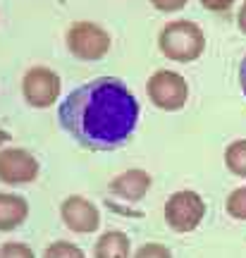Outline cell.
Segmentation results:
<instances>
[{
    "label": "cell",
    "instance_id": "1",
    "mask_svg": "<svg viewBox=\"0 0 246 258\" xmlns=\"http://www.w3.org/2000/svg\"><path fill=\"white\" fill-rule=\"evenodd\" d=\"M57 120L82 146L112 151L134 134L139 101L122 79L100 77L65 96L57 108Z\"/></svg>",
    "mask_w": 246,
    "mask_h": 258
},
{
    "label": "cell",
    "instance_id": "2",
    "mask_svg": "<svg viewBox=\"0 0 246 258\" xmlns=\"http://www.w3.org/2000/svg\"><path fill=\"white\" fill-rule=\"evenodd\" d=\"M158 48L167 60L174 62H194L206 50V34L196 22L174 19L167 22L158 34Z\"/></svg>",
    "mask_w": 246,
    "mask_h": 258
},
{
    "label": "cell",
    "instance_id": "3",
    "mask_svg": "<svg viewBox=\"0 0 246 258\" xmlns=\"http://www.w3.org/2000/svg\"><path fill=\"white\" fill-rule=\"evenodd\" d=\"M146 96L160 110H182L184 103L189 101V84L182 74L172 72V70H158L148 77Z\"/></svg>",
    "mask_w": 246,
    "mask_h": 258
},
{
    "label": "cell",
    "instance_id": "4",
    "mask_svg": "<svg viewBox=\"0 0 246 258\" xmlns=\"http://www.w3.org/2000/svg\"><path fill=\"white\" fill-rule=\"evenodd\" d=\"M203 215H206V201L201 194L192 191V189L174 191L165 201V222L174 232H182V234L194 232L201 225Z\"/></svg>",
    "mask_w": 246,
    "mask_h": 258
},
{
    "label": "cell",
    "instance_id": "5",
    "mask_svg": "<svg viewBox=\"0 0 246 258\" xmlns=\"http://www.w3.org/2000/svg\"><path fill=\"white\" fill-rule=\"evenodd\" d=\"M67 48L77 60H100L110 50V34L96 22H74L67 29Z\"/></svg>",
    "mask_w": 246,
    "mask_h": 258
},
{
    "label": "cell",
    "instance_id": "6",
    "mask_svg": "<svg viewBox=\"0 0 246 258\" xmlns=\"http://www.w3.org/2000/svg\"><path fill=\"white\" fill-rule=\"evenodd\" d=\"M63 91V82H60V74L50 70V67H43V64H36L24 72L22 77V96L24 101L31 105V108H50L57 96Z\"/></svg>",
    "mask_w": 246,
    "mask_h": 258
},
{
    "label": "cell",
    "instance_id": "7",
    "mask_svg": "<svg viewBox=\"0 0 246 258\" xmlns=\"http://www.w3.org/2000/svg\"><path fill=\"white\" fill-rule=\"evenodd\" d=\"M41 172L36 156L27 148H0V182L10 186L31 184Z\"/></svg>",
    "mask_w": 246,
    "mask_h": 258
},
{
    "label": "cell",
    "instance_id": "8",
    "mask_svg": "<svg viewBox=\"0 0 246 258\" xmlns=\"http://www.w3.org/2000/svg\"><path fill=\"white\" fill-rule=\"evenodd\" d=\"M60 218H63L65 227L70 232H77V234H89V232H96L100 225V213L98 206L93 201H89L86 196H67L60 206Z\"/></svg>",
    "mask_w": 246,
    "mask_h": 258
},
{
    "label": "cell",
    "instance_id": "9",
    "mask_svg": "<svg viewBox=\"0 0 246 258\" xmlns=\"http://www.w3.org/2000/svg\"><path fill=\"white\" fill-rule=\"evenodd\" d=\"M148 189H151V175L139 167L119 172L110 182V191L122 201H141L148 194Z\"/></svg>",
    "mask_w": 246,
    "mask_h": 258
},
{
    "label": "cell",
    "instance_id": "10",
    "mask_svg": "<svg viewBox=\"0 0 246 258\" xmlns=\"http://www.w3.org/2000/svg\"><path fill=\"white\" fill-rule=\"evenodd\" d=\"M29 218V203L24 196L0 191V232H12Z\"/></svg>",
    "mask_w": 246,
    "mask_h": 258
},
{
    "label": "cell",
    "instance_id": "11",
    "mask_svg": "<svg viewBox=\"0 0 246 258\" xmlns=\"http://www.w3.org/2000/svg\"><path fill=\"white\" fill-rule=\"evenodd\" d=\"M93 258H132V241L125 232H103L93 244Z\"/></svg>",
    "mask_w": 246,
    "mask_h": 258
},
{
    "label": "cell",
    "instance_id": "12",
    "mask_svg": "<svg viewBox=\"0 0 246 258\" xmlns=\"http://www.w3.org/2000/svg\"><path fill=\"white\" fill-rule=\"evenodd\" d=\"M225 165L232 175L246 177V139H234L225 148Z\"/></svg>",
    "mask_w": 246,
    "mask_h": 258
},
{
    "label": "cell",
    "instance_id": "13",
    "mask_svg": "<svg viewBox=\"0 0 246 258\" xmlns=\"http://www.w3.org/2000/svg\"><path fill=\"white\" fill-rule=\"evenodd\" d=\"M225 211L234 220H246V186H237L234 191H229L225 201Z\"/></svg>",
    "mask_w": 246,
    "mask_h": 258
},
{
    "label": "cell",
    "instance_id": "14",
    "mask_svg": "<svg viewBox=\"0 0 246 258\" xmlns=\"http://www.w3.org/2000/svg\"><path fill=\"white\" fill-rule=\"evenodd\" d=\"M43 258H86V253H84L77 244H72V241L60 239V241H53V244L43 251Z\"/></svg>",
    "mask_w": 246,
    "mask_h": 258
},
{
    "label": "cell",
    "instance_id": "15",
    "mask_svg": "<svg viewBox=\"0 0 246 258\" xmlns=\"http://www.w3.org/2000/svg\"><path fill=\"white\" fill-rule=\"evenodd\" d=\"M0 258H36L24 241H5L0 246Z\"/></svg>",
    "mask_w": 246,
    "mask_h": 258
},
{
    "label": "cell",
    "instance_id": "16",
    "mask_svg": "<svg viewBox=\"0 0 246 258\" xmlns=\"http://www.w3.org/2000/svg\"><path fill=\"white\" fill-rule=\"evenodd\" d=\"M132 258H172V253L163 244H144Z\"/></svg>",
    "mask_w": 246,
    "mask_h": 258
},
{
    "label": "cell",
    "instance_id": "17",
    "mask_svg": "<svg viewBox=\"0 0 246 258\" xmlns=\"http://www.w3.org/2000/svg\"><path fill=\"white\" fill-rule=\"evenodd\" d=\"M189 0H151V5L155 10H160V12H177V10H182Z\"/></svg>",
    "mask_w": 246,
    "mask_h": 258
},
{
    "label": "cell",
    "instance_id": "18",
    "mask_svg": "<svg viewBox=\"0 0 246 258\" xmlns=\"http://www.w3.org/2000/svg\"><path fill=\"white\" fill-rule=\"evenodd\" d=\"M237 0H201V5L210 12H227L232 5H234Z\"/></svg>",
    "mask_w": 246,
    "mask_h": 258
},
{
    "label": "cell",
    "instance_id": "19",
    "mask_svg": "<svg viewBox=\"0 0 246 258\" xmlns=\"http://www.w3.org/2000/svg\"><path fill=\"white\" fill-rule=\"evenodd\" d=\"M237 24H239V29H241V34H246V0L241 3V10H239Z\"/></svg>",
    "mask_w": 246,
    "mask_h": 258
},
{
    "label": "cell",
    "instance_id": "20",
    "mask_svg": "<svg viewBox=\"0 0 246 258\" xmlns=\"http://www.w3.org/2000/svg\"><path fill=\"white\" fill-rule=\"evenodd\" d=\"M239 84H241V91H244V96H246V57L241 60V64H239Z\"/></svg>",
    "mask_w": 246,
    "mask_h": 258
},
{
    "label": "cell",
    "instance_id": "21",
    "mask_svg": "<svg viewBox=\"0 0 246 258\" xmlns=\"http://www.w3.org/2000/svg\"><path fill=\"white\" fill-rule=\"evenodd\" d=\"M8 139H10V134L3 127H0V146H3V144H8Z\"/></svg>",
    "mask_w": 246,
    "mask_h": 258
}]
</instances>
